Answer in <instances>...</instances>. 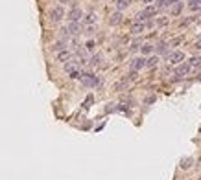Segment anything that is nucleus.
Listing matches in <instances>:
<instances>
[{"instance_id": "nucleus-8", "label": "nucleus", "mask_w": 201, "mask_h": 180, "mask_svg": "<svg viewBox=\"0 0 201 180\" xmlns=\"http://www.w3.org/2000/svg\"><path fill=\"white\" fill-rule=\"evenodd\" d=\"M55 59H57L59 63H66V61H70V59H72V52H69V50H61V52L55 53Z\"/></svg>"}, {"instance_id": "nucleus-27", "label": "nucleus", "mask_w": 201, "mask_h": 180, "mask_svg": "<svg viewBox=\"0 0 201 180\" xmlns=\"http://www.w3.org/2000/svg\"><path fill=\"white\" fill-rule=\"evenodd\" d=\"M159 24H161V26H166V24H168V18H161Z\"/></svg>"}, {"instance_id": "nucleus-7", "label": "nucleus", "mask_w": 201, "mask_h": 180, "mask_svg": "<svg viewBox=\"0 0 201 180\" xmlns=\"http://www.w3.org/2000/svg\"><path fill=\"white\" fill-rule=\"evenodd\" d=\"M79 64H81L79 61H72V59L66 61V63H65V72H66V74H72V72L79 70Z\"/></svg>"}, {"instance_id": "nucleus-20", "label": "nucleus", "mask_w": 201, "mask_h": 180, "mask_svg": "<svg viewBox=\"0 0 201 180\" xmlns=\"http://www.w3.org/2000/svg\"><path fill=\"white\" fill-rule=\"evenodd\" d=\"M94 20H96V15H94V13H89V15L85 17V22H89V24H92Z\"/></svg>"}, {"instance_id": "nucleus-26", "label": "nucleus", "mask_w": 201, "mask_h": 180, "mask_svg": "<svg viewBox=\"0 0 201 180\" xmlns=\"http://www.w3.org/2000/svg\"><path fill=\"white\" fill-rule=\"evenodd\" d=\"M157 52H159V53L166 52V44H159V48H157Z\"/></svg>"}, {"instance_id": "nucleus-24", "label": "nucleus", "mask_w": 201, "mask_h": 180, "mask_svg": "<svg viewBox=\"0 0 201 180\" xmlns=\"http://www.w3.org/2000/svg\"><path fill=\"white\" fill-rule=\"evenodd\" d=\"M190 162H192L190 158H186V160H183V162H181V167H183V169H188V167H190Z\"/></svg>"}, {"instance_id": "nucleus-6", "label": "nucleus", "mask_w": 201, "mask_h": 180, "mask_svg": "<svg viewBox=\"0 0 201 180\" xmlns=\"http://www.w3.org/2000/svg\"><path fill=\"white\" fill-rule=\"evenodd\" d=\"M183 59H185V53H183V52H179V50H177V52H172V53L168 55L170 64H179Z\"/></svg>"}, {"instance_id": "nucleus-23", "label": "nucleus", "mask_w": 201, "mask_h": 180, "mask_svg": "<svg viewBox=\"0 0 201 180\" xmlns=\"http://www.w3.org/2000/svg\"><path fill=\"white\" fill-rule=\"evenodd\" d=\"M155 8H164V6H168V0H155Z\"/></svg>"}, {"instance_id": "nucleus-3", "label": "nucleus", "mask_w": 201, "mask_h": 180, "mask_svg": "<svg viewBox=\"0 0 201 180\" xmlns=\"http://www.w3.org/2000/svg\"><path fill=\"white\" fill-rule=\"evenodd\" d=\"M65 18V9H63V6L59 4V6H54L52 9H50V20L54 22V24H59V22Z\"/></svg>"}, {"instance_id": "nucleus-10", "label": "nucleus", "mask_w": 201, "mask_h": 180, "mask_svg": "<svg viewBox=\"0 0 201 180\" xmlns=\"http://www.w3.org/2000/svg\"><path fill=\"white\" fill-rule=\"evenodd\" d=\"M144 30H146V24H144V22H135V24L131 26V33H133V35H140Z\"/></svg>"}, {"instance_id": "nucleus-19", "label": "nucleus", "mask_w": 201, "mask_h": 180, "mask_svg": "<svg viewBox=\"0 0 201 180\" xmlns=\"http://www.w3.org/2000/svg\"><path fill=\"white\" fill-rule=\"evenodd\" d=\"M151 52H153L151 44H144V46H142V53H144V55H148V53H151Z\"/></svg>"}, {"instance_id": "nucleus-16", "label": "nucleus", "mask_w": 201, "mask_h": 180, "mask_svg": "<svg viewBox=\"0 0 201 180\" xmlns=\"http://www.w3.org/2000/svg\"><path fill=\"white\" fill-rule=\"evenodd\" d=\"M181 9H183V2L173 4V8H172V15H173V17H175V15H179V13H181Z\"/></svg>"}, {"instance_id": "nucleus-32", "label": "nucleus", "mask_w": 201, "mask_h": 180, "mask_svg": "<svg viewBox=\"0 0 201 180\" xmlns=\"http://www.w3.org/2000/svg\"><path fill=\"white\" fill-rule=\"evenodd\" d=\"M140 2H142V0H140Z\"/></svg>"}, {"instance_id": "nucleus-28", "label": "nucleus", "mask_w": 201, "mask_h": 180, "mask_svg": "<svg viewBox=\"0 0 201 180\" xmlns=\"http://www.w3.org/2000/svg\"><path fill=\"white\" fill-rule=\"evenodd\" d=\"M177 2H181V0H168V6H173V4H177Z\"/></svg>"}, {"instance_id": "nucleus-14", "label": "nucleus", "mask_w": 201, "mask_h": 180, "mask_svg": "<svg viewBox=\"0 0 201 180\" xmlns=\"http://www.w3.org/2000/svg\"><path fill=\"white\" fill-rule=\"evenodd\" d=\"M129 4H131V0H116V9L124 11L126 8H129Z\"/></svg>"}, {"instance_id": "nucleus-4", "label": "nucleus", "mask_w": 201, "mask_h": 180, "mask_svg": "<svg viewBox=\"0 0 201 180\" xmlns=\"http://www.w3.org/2000/svg\"><path fill=\"white\" fill-rule=\"evenodd\" d=\"M129 68L133 72H140L142 68H146V59L144 57H133L131 63H129Z\"/></svg>"}, {"instance_id": "nucleus-5", "label": "nucleus", "mask_w": 201, "mask_h": 180, "mask_svg": "<svg viewBox=\"0 0 201 180\" xmlns=\"http://www.w3.org/2000/svg\"><path fill=\"white\" fill-rule=\"evenodd\" d=\"M81 17H83V11H81L79 8H72V9H70V13L66 15V18H69L70 22H79V20H81Z\"/></svg>"}, {"instance_id": "nucleus-18", "label": "nucleus", "mask_w": 201, "mask_h": 180, "mask_svg": "<svg viewBox=\"0 0 201 180\" xmlns=\"http://www.w3.org/2000/svg\"><path fill=\"white\" fill-rule=\"evenodd\" d=\"M188 64H190V66H201V57H192Z\"/></svg>"}, {"instance_id": "nucleus-15", "label": "nucleus", "mask_w": 201, "mask_h": 180, "mask_svg": "<svg viewBox=\"0 0 201 180\" xmlns=\"http://www.w3.org/2000/svg\"><path fill=\"white\" fill-rule=\"evenodd\" d=\"M52 50H54V52H61V50H66V44H65V40H59V42H55L54 46H52Z\"/></svg>"}, {"instance_id": "nucleus-29", "label": "nucleus", "mask_w": 201, "mask_h": 180, "mask_svg": "<svg viewBox=\"0 0 201 180\" xmlns=\"http://www.w3.org/2000/svg\"><path fill=\"white\" fill-rule=\"evenodd\" d=\"M69 2H72V0H59V4H61V6H65V4H69Z\"/></svg>"}, {"instance_id": "nucleus-21", "label": "nucleus", "mask_w": 201, "mask_h": 180, "mask_svg": "<svg viewBox=\"0 0 201 180\" xmlns=\"http://www.w3.org/2000/svg\"><path fill=\"white\" fill-rule=\"evenodd\" d=\"M100 61H102V55H100V53H96V55L91 57V63H92V64H100Z\"/></svg>"}, {"instance_id": "nucleus-12", "label": "nucleus", "mask_w": 201, "mask_h": 180, "mask_svg": "<svg viewBox=\"0 0 201 180\" xmlns=\"http://www.w3.org/2000/svg\"><path fill=\"white\" fill-rule=\"evenodd\" d=\"M66 31H69V35H78V33H81L79 22H70V24H69V28H66Z\"/></svg>"}, {"instance_id": "nucleus-22", "label": "nucleus", "mask_w": 201, "mask_h": 180, "mask_svg": "<svg viewBox=\"0 0 201 180\" xmlns=\"http://www.w3.org/2000/svg\"><path fill=\"white\" fill-rule=\"evenodd\" d=\"M124 88H127V83H126V81H122V83H116V85H115V90H124Z\"/></svg>"}, {"instance_id": "nucleus-13", "label": "nucleus", "mask_w": 201, "mask_h": 180, "mask_svg": "<svg viewBox=\"0 0 201 180\" xmlns=\"http://www.w3.org/2000/svg\"><path fill=\"white\" fill-rule=\"evenodd\" d=\"M159 64V55H151L149 59H146V68H153Z\"/></svg>"}, {"instance_id": "nucleus-30", "label": "nucleus", "mask_w": 201, "mask_h": 180, "mask_svg": "<svg viewBox=\"0 0 201 180\" xmlns=\"http://www.w3.org/2000/svg\"><path fill=\"white\" fill-rule=\"evenodd\" d=\"M196 48H201V37H199V40H197V44H196Z\"/></svg>"}, {"instance_id": "nucleus-2", "label": "nucleus", "mask_w": 201, "mask_h": 180, "mask_svg": "<svg viewBox=\"0 0 201 180\" xmlns=\"http://www.w3.org/2000/svg\"><path fill=\"white\" fill-rule=\"evenodd\" d=\"M155 15H157V8H155V6H146L142 11H139L137 22H144V20H148V18H151V17H155Z\"/></svg>"}, {"instance_id": "nucleus-17", "label": "nucleus", "mask_w": 201, "mask_h": 180, "mask_svg": "<svg viewBox=\"0 0 201 180\" xmlns=\"http://www.w3.org/2000/svg\"><path fill=\"white\" fill-rule=\"evenodd\" d=\"M188 8H190L192 11H196V9H201V0H192V2L188 4Z\"/></svg>"}, {"instance_id": "nucleus-25", "label": "nucleus", "mask_w": 201, "mask_h": 180, "mask_svg": "<svg viewBox=\"0 0 201 180\" xmlns=\"http://www.w3.org/2000/svg\"><path fill=\"white\" fill-rule=\"evenodd\" d=\"M87 50H89V52L94 50V40H89V42H87Z\"/></svg>"}, {"instance_id": "nucleus-1", "label": "nucleus", "mask_w": 201, "mask_h": 180, "mask_svg": "<svg viewBox=\"0 0 201 180\" xmlns=\"http://www.w3.org/2000/svg\"><path fill=\"white\" fill-rule=\"evenodd\" d=\"M81 85L87 86V88H96L100 85V79L94 76V74H89V72H81Z\"/></svg>"}, {"instance_id": "nucleus-9", "label": "nucleus", "mask_w": 201, "mask_h": 180, "mask_svg": "<svg viewBox=\"0 0 201 180\" xmlns=\"http://www.w3.org/2000/svg\"><path fill=\"white\" fill-rule=\"evenodd\" d=\"M120 22H122V11H116V13H113L109 17V24L111 26H118Z\"/></svg>"}, {"instance_id": "nucleus-31", "label": "nucleus", "mask_w": 201, "mask_h": 180, "mask_svg": "<svg viewBox=\"0 0 201 180\" xmlns=\"http://www.w3.org/2000/svg\"><path fill=\"white\" fill-rule=\"evenodd\" d=\"M142 2H144V4H149V2H153V0H142Z\"/></svg>"}, {"instance_id": "nucleus-11", "label": "nucleus", "mask_w": 201, "mask_h": 180, "mask_svg": "<svg viewBox=\"0 0 201 180\" xmlns=\"http://www.w3.org/2000/svg\"><path fill=\"white\" fill-rule=\"evenodd\" d=\"M190 68H192V66L190 64H179V66H177V68H175V76H186L188 72H190Z\"/></svg>"}]
</instances>
